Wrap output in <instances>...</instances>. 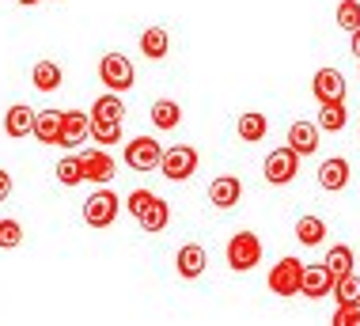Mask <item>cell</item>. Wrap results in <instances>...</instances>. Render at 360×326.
Masks as SVG:
<instances>
[{"label": "cell", "mask_w": 360, "mask_h": 326, "mask_svg": "<svg viewBox=\"0 0 360 326\" xmlns=\"http://www.w3.org/2000/svg\"><path fill=\"white\" fill-rule=\"evenodd\" d=\"M125 209L137 216L141 232L160 235V232H167V224H171V209H167V201H163L160 194H152V190H133L129 197H125Z\"/></svg>", "instance_id": "cell-1"}, {"label": "cell", "mask_w": 360, "mask_h": 326, "mask_svg": "<svg viewBox=\"0 0 360 326\" xmlns=\"http://www.w3.org/2000/svg\"><path fill=\"white\" fill-rule=\"evenodd\" d=\"M224 254H228V265L236 273H250L262 262V239L255 232H236L228 239V246H224Z\"/></svg>", "instance_id": "cell-2"}, {"label": "cell", "mask_w": 360, "mask_h": 326, "mask_svg": "<svg viewBox=\"0 0 360 326\" xmlns=\"http://www.w3.org/2000/svg\"><path fill=\"white\" fill-rule=\"evenodd\" d=\"M198 148H190V144H174V148H163V160H160V171H163V179H171V182H186L193 179V171H198Z\"/></svg>", "instance_id": "cell-3"}, {"label": "cell", "mask_w": 360, "mask_h": 326, "mask_svg": "<svg viewBox=\"0 0 360 326\" xmlns=\"http://www.w3.org/2000/svg\"><path fill=\"white\" fill-rule=\"evenodd\" d=\"M99 80L106 84V92H129L133 84H137V68L125 54H106L99 61Z\"/></svg>", "instance_id": "cell-4"}, {"label": "cell", "mask_w": 360, "mask_h": 326, "mask_svg": "<svg viewBox=\"0 0 360 326\" xmlns=\"http://www.w3.org/2000/svg\"><path fill=\"white\" fill-rule=\"evenodd\" d=\"M118 209H122V197L110 194V190H99L84 201V220L91 224V228H110V224L118 220Z\"/></svg>", "instance_id": "cell-5"}, {"label": "cell", "mask_w": 360, "mask_h": 326, "mask_svg": "<svg viewBox=\"0 0 360 326\" xmlns=\"http://www.w3.org/2000/svg\"><path fill=\"white\" fill-rule=\"evenodd\" d=\"M122 160H125V167H133V171H155L163 160V144L152 141V137H137V141L125 144Z\"/></svg>", "instance_id": "cell-6"}, {"label": "cell", "mask_w": 360, "mask_h": 326, "mask_svg": "<svg viewBox=\"0 0 360 326\" xmlns=\"http://www.w3.org/2000/svg\"><path fill=\"white\" fill-rule=\"evenodd\" d=\"M262 171H266V182H274V186H288L292 179H296V171H300V156L292 152V148H274V152L266 156V163H262Z\"/></svg>", "instance_id": "cell-7"}, {"label": "cell", "mask_w": 360, "mask_h": 326, "mask_svg": "<svg viewBox=\"0 0 360 326\" xmlns=\"http://www.w3.org/2000/svg\"><path fill=\"white\" fill-rule=\"evenodd\" d=\"M300 281H304V262L300 258H281V262H274V270H269V289L277 296H296Z\"/></svg>", "instance_id": "cell-8"}, {"label": "cell", "mask_w": 360, "mask_h": 326, "mask_svg": "<svg viewBox=\"0 0 360 326\" xmlns=\"http://www.w3.org/2000/svg\"><path fill=\"white\" fill-rule=\"evenodd\" d=\"M80 171H84V182L106 186L118 175V163H114L110 152H103V148H87V152H80Z\"/></svg>", "instance_id": "cell-9"}, {"label": "cell", "mask_w": 360, "mask_h": 326, "mask_svg": "<svg viewBox=\"0 0 360 326\" xmlns=\"http://www.w3.org/2000/svg\"><path fill=\"white\" fill-rule=\"evenodd\" d=\"M205 265H209V254H205L201 243H186V246H179V254H174V270H179L182 281H198L201 273H205Z\"/></svg>", "instance_id": "cell-10"}, {"label": "cell", "mask_w": 360, "mask_h": 326, "mask_svg": "<svg viewBox=\"0 0 360 326\" xmlns=\"http://www.w3.org/2000/svg\"><path fill=\"white\" fill-rule=\"evenodd\" d=\"M311 92L319 103H345V76L338 68H319L315 80H311Z\"/></svg>", "instance_id": "cell-11"}, {"label": "cell", "mask_w": 360, "mask_h": 326, "mask_svg": "<svg viewBox=\"0 0 360 326\" xmlns=\"http://www.w3.org/2000/svg\"><path fill=\"white\" fill-rule=\"evenodd\" d=\"M319 133L323 130H319L315 122H292L288 125V148L300 160H304V156H315L319 152Z\"/></svg>", "instance_id": "cell-12"}, {"label": "cell", "mask_w": 360, "mask_h": 326, "mask_svg": "<svg viewBox=\"0 0 360 326\" xmlns=\"http://www.w3.org/2000/svg\"><path fill=\"white\" fill-rule=\"evenodd\" d=\"M209 201L217 205V209H236L243 201V182L236 175H220V179L209 182Z\"/></svg>", "instance_id": "cell-13"}, {"label": "cell", "mask_w": 360, "mask_h": 326, "mask_svg": "<svg viewBox=\"0 0 360 326\" xmlns=\"http://www.w3.org/2000/svg\"><path fill=\"white\" fill-rule=\"evenodd\" d=\"M91 133V118L84 111H61V144L65 148H80Z\"/></svg>", "instance_id": "cell-14"}, {"label": "cell", "mask_w": 360, "mask_h": 326, "mask_svg": "<svg viewBox=\"0 0 360 326\" xmlns=\"http://www.w3.org/2000/svg\"><path fill=\"white\" fill-rule=\"evenodd\" d=\"M319 186H323L326 194H338L349 186V160L345 156H330V160L319 163Z\"/></svg>", "instance_id": "cell-15"}, {"label": "cell", "mask_w": 360, "mask_h": 326, "mask_svg": "<svg viewBox=\"0 0 360 326\" xmlns=\"http://www.w3.org/2000/svg\"><path fill=\"white\" fill-rule=\"evenodd\" d=\"M330 289H334V273L326 270V262L304 265V281H300V292L311 296V300H323Z\"/></svg>", "instance_id": "cell-16"}, {"label": "cell", "mask_w": 360, "mask_h": 326, "mask_svg": "<svg viewBox=\"0 0 360 326\" xmlns=\"http://www.w3.org/2000/svg\"><path fill=\"white\" fill-rule=\"evenodd\" d=\"M152 125H155V130H163V133L179 130V125H182V106L174 103V99H155V103H152Z\"/></svg>", "instance_id": "cell-17"}, {"label": "cell", "mask_w": 360, "mask_h": 326, "mask_svg": "<svg viewBox=\"0 0 360 326\" xmlns=\"http://www.w3.org/2000/svg\"><path fill=\"white\" fill-rule=\"evenodd\" d=\"M4 133L8 137H31L34 133V111L27 103H15L12 111L4 114Z\"/></svg>", "instance_id": "cell-18"}, {"label": "cell", "mask_w": 360, "mask_h": 326, "mask_svg": "<svg viewBox=\"0 0 360 326\" xmlns=\"http://www.w3.org/2000/svg\"><path fill=\"white\" fill-rule=\"evenodd\" d=\"M239 141H247V144H258V141H266V130H269V118L262 114V111H243L239 118Z\"/></svg>", "instance_id": "cell-19"}, {"label": "cell", "mask_w": 360, "mask_h": 326, "mask_svg": "<svg viewBox=\"0 0 360 326\" xmlns=\"http://www.w3.org/2000/svg\"><path fill=\"white\" fill-rule=\"evenodd\" d=\"M34 137L42 144H61V111H38L34 114Z\"/></svg>", "instance_id": "cell-20"}, {"label": "cell", "mask_w": 360, "mask_h": 326, "mask_svg": "<svg viewBox=\"0 0 360 326\" xmlns=\"http://www.w3.org/2000/svg\"><path fill=\"white\" fill-rule=\"evenodd\" d=\"M167 49H171V38H167L163 27H148V31L141 35V54L148 57V61H163Z\"/></svg>", "instance_id": "cell-21"}, {"label": "cell", "mask_w": 360, "mask_h": 326, "mask_svg": "<svg viewBox=\"0 0 360 326\" xmlns=\"http://www.w3.org/2000/svg\"><path fill=\"white\" fill-rule=\"evenodd\" d=\"M31 84H34L42 95L57 92V87H61V65H57V61H38V65L31 68Z\"/></svg>", "instance_id": "cell-22"}, {"label": "cell", "mask_w": 360, "mask_h": 326, "mask_svg": "<svg viewBox=\"0 0 360 326\" xmlns=\"http://www.w3.org/2000/svg\"><path fill=\"white\" fill-rule=\"evenodd\" d=\"M323 111H319V130L323 133H342L345 125H349V111H345V103H319Z\"/></svg>", "instance_id": "cell-23"}, {"label": "cell", "mask_w": 360, "mask_h": 326, "mask_svg": "<svg viewBox=\"0 0 360 326\" xmlns=\"http://www.w3.org/2000/svg\"><path fill=\"white\" fill-rule=\"evenodd\" d=\"M91 118H95V122H122V118H125L122 95L118 92L99 95V99H95V106H91Z\"/></svg>", "instance_id": "cell-24"}, {"label": "cell", "mask_w": 360, "mask_h": 326, "mask_svg": "<svg viewBox=\"0 0 360 326\" xmlns=\"http://www.w3.org/2000/svg\"><path fill=\"white\" fill-rule=\"evenodd\" d=\"M296 239L304 246H319L326 239V220L323 216H300L296 220Z\"/></svg>", "instance_id": "cell-25"}, {"label": "cell", "mask_w": 360, "mask_h": 326, "mask_svg": "<svg viewBox=\"0 0 360 326\" xmlns=\"http://www.w3.org/2000/svg\"><path fill=\"white\" fill-rule=\"evenodd\" d=\"M326 270L334 273V281L345 277V273H353V246H345V243L330 246L326 251Z\"/></svg>", "instance_id": "cell-26"}, {"label": "cell", "mask_w": 360, "mask_h": 326, "mask_svg": "<svg viewBox=\"0 0 360 326\" xmlns=\"http://www.w3.org/2000/svg\"><path fill=\"white\" fill-rule=\"evenodd\" d=\"M334 23L342 27V31H360V0H342L338 4V12H334Z\"/></svg>", "instance_id": "cell-27"}, {"label": "cell", "mask_w": 360, "mask_h": 326, "mask_svg": "<svg viewBox=\"0 0 360 326\" xmlns=\"http://www.w3.org/2000/svg\"><path fill=\"white\" fill-rule=\"evenodd\" d=\"M19 243H23V224L15 216H4L0 220V251H15Z\"/></svg>", "instance_id": "cell-28"}, {"label": "cell", "mask_w": 360, "mask_h": 326, "mask_svg": "<svg viewBox=\"0 0 360 326\" xmlns=\"http://www.w3.org/2000/svg\"><path fill=\"white\" fill-rule=\"evenodd\" d=\"M57 171V182L61 186H80L84 182V171H80V156H69V160H61L53 167Z\"/></svg>", "instance_id": "cell-29"}, {"label": "cell", "mask_w": 360, "mask_h": 326, "mask_svg": "<svg viewBox=\"0 0 360 326\" xmlns=\"http://www.w3.org/2000/svg\"><path fill=\"white\" fill-rule=\"evenodd\" d=\"M338 296V303H353V300H360V277L356 273H345V277H338L334 281V289H330Z\"/></svg>", "instance_id": "cell-30"}, {"label": "cell", "mask_w": 360, "mask_h": 326, "mask_svg": "<svg viewBox=\"0 0 360 326\" xmlns=\"http://www.w3.org/2000/svg\"><path fill=\"white\" fill-rule=\"evenodd\" d=\"M91 141H99L103 148L106 144H118L122 141V122H95V118H91Z\"/></svg>", "instance_id": "cell-31"}, {"label": "cell", "mask_w": 360, "mask_h": 326, "mask_svg": "<svg viewBox=\"0 0 360 326\" xmlns=\"http://www.w3.org/2000/svg\"><path fill=\"white\" fill-rule=\"evenodd\" d=\"M334 326H360V300H353V303H338Z\"/></svg>", "instance_id": "cell-32"}, {"label": "cell", "mask_w": 360, "mask_h": 326, "mask_svg": "<svg viewBox=\"0 0 360 326\" xmlns=\"http://www.w3.org/2000/svg\"><path fill=\"white\" fill-rule=\"evenodd\" d=\"M8 197H12V175L0 171V201H8Z\"/></svg>", "instance_id": "cell-33"}, {"label": "cell", "mask_w": 360, "mask_h": 326, "mask_svg": "<svg viewBox=\"0 0 360 326\" xmlns=\"http://www.w3.org/2000/svg\"><path fill=\"white\" fill-rule=\"evenodd\" d=\"M349 49H353V54L360 57V31H353V38H349Z\"/></svg>", "instance_id": "cell-34"}, {"label": "cell", "mask_w": 360, "mask_h": 326, "mask_svg": "<svg viewBox=\"0 0 360 326\" xmlns=\"http://www.w3.org/2000/svg\"><path fill=\"white\" fill-rule=\"evenodd\" d=\"M15 4H23V8H34V4H38V0H15Z\"/></svg>", "instance_id": "cell-35"}]
</instances>
